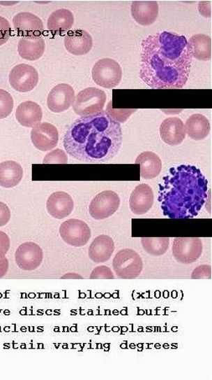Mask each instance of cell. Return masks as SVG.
I'll return each instance as SVG.
<instances>
[{
  "instance_id": "obj_1",
  "label": "cell",
  "mask_w": 212,
  "mask_h": 380,
  "mask_svg": "<svg viewBox=\"0 0 212 380\" xmlns=\"http://www.w3.org/2000/svg\"><path fill=\"white\" fill-rule=\"evenodd\" d=\"M193 57L184 36L163 31L142 41L139 77L152 89H182Z\"/></svg>"
},
{
  "instance_id": "obj_2",
  "label": "cell",
  "mask_w": 212,
  "mask_h": 380,
  "mask_svg": "<svg viewBox=\"0 0 212 380\" xmlns=\"http://www.w3.org/2000/svg\"><path fill=\"white\" fill-rule=\"evenodd\" d=\"M64 148L70 157L89 164H103L118 155L123 144L121 125L107 111L82 116L70 125Z\"/></svg>"
},
{
  "instance_id": "obj_3",
  "label": "cell",
  "mask_w": 212,
  "mask_h": 380,
  "mask_svg": "<svg viewBox=\"0 0 212 380\" xmlns=\"http://www.w3.org/2000/svg\"><path fill=\"white\" fill-rule=\"evenodd\" d=\"M208 196V181L195 166L181 165L170 169L160 185L164 214L174 219L197 216Z\"/></svg>"
},
{
  "instance_id": "obj_4",
  "label": "cell",
  "mask_w": 212,
  "mask_h": 380,
  "mask_svg": "<svg viewBox=\"0 0 212 380\" xmlns=\"http://www.w3.org/2000/svg\"><path fill=\"white\" fill-rule=\"evenodd\" d=\"M106 101L105 92L97 87H87L76 96L73 104V111L82 117L97 115L103 111Z\"/></svg>"
},
{
  "instance_id": "obj_5",
  "label": "cell",
  "mask_w": 212,
  "mask_h": 380,
  "mask_svg": "<svg viewBox=\"0 0 212 380\" xmlns=\"http://www.w3.org/2000/svg\"><path fill=\"white\" fill-rule=\"evenodd\" d=\"M91 76L96 85L104 89H114L121 83L123 70L118 62L111 58H103L96 62Z\"/></svg>"
},
{
  "instance_id": "obj_6",
  "label": "cell",
  "mask_w": 212,
  "mask_h": 380,
  "mask_svg": "<svg viewBox=\"0 0 212 380\" xmlns=\"http://www.w3.org/2000/svg\"><path fill=\"white\" fill-rule=\"evenodd\" d=\"M113 267L118 278L132 279L142 273L144 264L142 258L135 250L123 249L116 254Z\"/></svg>"
},
{
  "instance_id": "obj_7",
  "label": "cell",
  "mask_w": 212,
  "mask_h": 380,
  "mask_svg": "<svg viewBox=\"0 0 212 380\" xmlns=\"http://www.w3.org/2000/svg\"><path fill=\"white\" fill-rule=\"evenodd\" d=\"M202 251V241L197 237L176 238L172 246L174 260L182 265H190L199 260Z\"/></svg>"
},
{
  "instance_id": "obj_8",
  "label": "cell",
  "mask_w": 212,
  "mask_h": 380,
  "mask_svg": "<svg viewBox=\"0 0 212 380\" xmlns=\"http://www.w3.org/2000/svg\"><path fill=\"white\" fill-rule=\"evenodd\" d=\"M60 235L66 244L82 248L89 244L91 232L89 225L84 221L70 219L61 225Z\"/></svg>"
},
{
  "instance_id": "obj_9",
  "label": "cell",
  "mask_w": 212,
  "mask_h": 380,
  "mask_svg": "<svg viewBox=\"0 0 212 380\" xmlns=\"http://www.w3.org/2000/svg\"><path fill=\"white\" fill-rule=\"evenodd\" d=\"M120 204L121 200L118 194L111 190L103 191L91 200L89 213L94 220H105L118 211Z\"/></svg>"
},
{
  "instance_id": "obj_10",
  "label": "cell",
  "mask_w": 212,
  "mask_h": 380,
  "mask_svg": "<svg viewBox=\"0 0 212 380\" xmlns=\"http://www.w3.org/2000/svg\"><path fill=\"white\" fill-rule=\"evenodd\" d=\"M39 83V73L34 66L19 64L10 73V83L15 91L27 93L35 89Z\"/></svg>"
},
{
  "instance_id": "obj_11",
  "label": "cell",
  "mask_w": 212,
  "mask_h": 380,
  "mask_svg": "<svg viewBox=\"0 0 212 380\" xmlns=\"http://www.w3.org/2000/svg\"><path fill=\"white\" fill-rule=\"evenodd\" d=\"M31 139L34 147L41 152L51 151L59 141V133L55 125L44 122L32 128Z\"/></svg>"
},
{
  "instance_id": "obj_12",
  "label": "cell",
  "mask_w": 212,
  "mask_h": 380,
  "mask_svg": "<svg viewBox=\"0 0 212 380\" xmlns=\"http://www.w3.org/2000/svg\"><path fill=\"white\" fill-rule=\"evenodd\" d=\"M43 261V251L34 242H26L19 246L15 253V262L20 269L34 271Z\"/></svg>"
},
{
  "instance_id": "obj_13",
  "label": "cell",
  "mask_w": 212,
  "mask_h": 380,
  "mask_svg": "<svg viewBox=\"0 0 212 380\" xmlns=\"http://www.w3.org/2000/svg\"><path fill=\"white\" fill-rule=\"evenodd\" d=\"M76 95L73 87L68 83H61L50 92L47 97L49 110L54 113H61L69 110L74 104Z\"/></svg>"
},
{
  "instance_id": "obj_14",
  "label": "cell",
  "mask_w": 212,
  "mask_h": 380,
  "mask_svg": "<svg viewBox=\"0 0 212 380\" xmlns=\"http://www.w3.org/2000/svg\"><path fill=\"white\" fill-rule=\"evenodd\" d=\"M15 31L22 37L40 36L44 31V24L38 16L30 12H20L13 19Z\"/></svg>"
},
{
  "instance_id": "obj_15",
  "label": "cell",
  "mask_w": 212,
  "mask_h": 380,
  "mask_svg": "<svg viewBox=\"0 0 212 380\" xmlns=\"http://www.w3.org/2000/svg\"><path fill=\"white\" fill-rule=\"evenodd\" d=\"M64 45L66 51L74 56H84L93 49V39L85 30L72 31L66 35Z\"/></svg>"
},
{
  "instance_id": "obj_16",
  "label": "cell",
  "mask_w": 212,
  "mask_h": 380,
  "mask_svg": "<svg viewBox=\"0 0 212 380\" xmlns=\"http://www.w3.org/2000/svg\"><path fill=\"white\" fill-rule=\"evenodd\" d=\"M153 192L152 188L146 183H142L132 190L130 199V210L134 214L142 216L146 214L153 206Z\"/></svg>"
},
{
  "instance_id": "obj_17",
  "label": "cell",
  "mask_w": 212,
  "mask_h": 380,
  "mask_svg": "<svg viewBox=\"0 0 212 380\" xmlns=\"http://www.w3.org/2000/svg\"><path fill=\"white\" fill-rule=\"evenodd\" d=\"M47 210L49 214L55 219L66 218L72 214L74 210L72 196L66 192H55L47 199Z\"/></svg>"
},
{
  "instance_id": "obj_18",
  "label": "cell",
  "mask_w": 212,
  "mask_h": 380,
  "mask_svg": "<svg viewBox=\"0 0 212 380\" xmlns=\"http://www.w3.org/2000/svg\"><path fill=\"white\" fill-rule=\"evenodd\" d=\"M161 139L169 146L181 145L186 139L185 125L178 117H169L161 123Z\"/></svg>"
},
{
  "instance_id": "obj_19",
  "label": "cell",
  "mask_w": 212,
  "mask_h": 380,
  "mask_svg": "<svg viewBox=\"0 0 212 380\" xmlns=\"http://www.w3.org/2000/svg\"><path fill=\"white\" fill-rule=\"evenodd\" d=\"M159 5L156 1H135L131 5L132 18L140 26L147 27L155 23L159 15Z\"/></svg>"
},
{
  "instance_id": "obj_20",
  "label": "cell",
  "mask_w": 212,
  "mask_h": 380,
  "mask_svg": "<svg viewBox=\"0 0 212 380\" xmlns=\"http://www.w3.org/2000/svg\"><path fill=\"white\" fill-rule=\"evenodd\" d=\"M114 250L115 244L112 237L101 235L96 237L94 241L91 242L89 255L90 260L96 264H104L110 260Z\"/></svg>"
},
{
  "instance_id": "obj_21",
  "label": "cell",
  "mask_w": 212,
  "mask_h": 380,
  "mask_svg": "<svg viewBox=\"0 0 212 380\" xmlns=\"http://www.w3.org/2000/svg\"><path fill=\"white\" fill-rule=\"evenodd\" d=\"M43 112L38 104L24 101L20 104L15 112L16 120L24 127L33 128L43 120Z\"/></svg>"
},
{
  "instance_id": "obj_22",
  "label": "cell",
  "mask_w": 212,
  "mask_h": 380,
  "mask_svg": "<svg viewBox=\"0 0 212 380\" xmlns=\"http://www.w3.org/2000/svg\"><path fill=\"white\" fill-rule=\"evenodd\" d=\"M45 40L41 36L22 37L18 43V52L24 60L36 61L43 56Z\"/></svg>"
},
{
  "instance_id": "obj_23",
  "label": "cell",
  "mask_w": 212,
  "mask_h": 380,
  "mask_svg": "<svg viewBox=\"0 0 212 380\" xmlns=\"http://www.w3.org/2000/svg\"><path fill=\"white\" fill-rule=\"evenodd\" d=\"M140 165V176L146 181L159 176L162 169V162L155 153L144 152L139 154L135 161Z\"/></svg>"
},
{
  "instance_id": "obj_24",
  "label": "cell",
  "mask_w": 212,
  "mask_h": 380,
  "mask_svg": "<svg viewBox=\"0 0 212 380\" xmlns=\"http://www.w3.org/2000/svg\"><path fill=\"white\" fill-rule=\"evenodd\" d=\"M22 167L15 161H6L0 164V186L10 189L17 186L23 178Z\"/></svg>"
},
{
  "instance_id": "obj_25",
  "label": "cell",
  "mask_w": 212,
  "mask_h": 380,
  "mask_svg": "<svg viewBox=\"0 0 212 380\" xmlns=\"http://www.w3.org/2000/svg\"><path fill=\"white\" fill-rule=\"evenodd\" d=\"M184 125L186 134L195 141L206 139L210 134V121L202 114L191 115Z\"/></svg>"
},
{
  "instance_id": "obj_26",
  "label": "cell",
  "mask_w": 212,
  "mask_h": 380,
  "mask_svg": "<svg viewBox=\"0 0 212 380\" xmlns=\"http://www.w3.org/2000/svg\"><path fill=\"white\" fill-rule=\"evenodd\" d=\"M74 24V15L68 10L60 9L54 11L50 15L47 22L49 31L54 35H62L72 29Z\"/></svg>"
},
{
  "instance_id": "obj_27",
  "label": "cell",
  "mask_w": 212,
  "mask_h": 380,
  "mask_svg": "<svg viewBox=\"0 0 212 380\" xmlns=\"http://www.w3.org/2000/svg\"><path fill=\"white\" fill-rule=\"evenodd\" d=\"M188 44L192 57L199 61H209L211 58V38L209 36L197 34L190 37Z\"/></svg>"
},
{
  "instance_id": "obj_28",
  "label": "cell",
  "mask_w": 212,
  "mask_h": 380,
  "mask_svg": "<svg viewBox=\"0 0 212 380\" xmlns=\"http://www.w3.org/2000/svg\"><path fill=\"white\" fill-rule=\"evenodd\" d=\"M143 248L152 256H162L167 252L169 246L168 237H144L141 239Z\"/></svg>"
},
{
  "instance_id": "obj_29",
  "label": "cell",
  "mask_w": 212,
  "mask_h": 380,
  "mask_svg": "<svg viewBox=\"0 0 212 380\" xmlns=\"http://www.w3.org/2000/svg\"><path fill=\"white\" fill-rule=\"evenodd\" d=\"M14 108V99L9 92L0 90V120L10 116Z\"/></svg>"
},
{
  "instance_id": "obj_30",
  "label": "cell",
  "mask_w": 212,
  "mask_h": 380,
  "mask_svg": "<svg viewBox=\"0 0 212 380\" xmlns=\"http://www.w3.org/2000/svg\"><path fill=\"white\" fill-rule=\"evenodd\" d=\"M68 157L63 150L56 149L45 157L43 164H68Z\"/></svg>"
},
{
  "instance_id": "obj_31",
  "label": "cell",
  "mask_w": 212,
  "mask_h": 380,
  "mask_svg": "<svg viewBox=\"0 0 212 380\" xmlns=\"http://www.w3.org/2000/svg\"><path fill=\"white\" fill-rule=\"evenodd\" d=\"M11 36V27L6 18L0 16V45H5Z\"/></svg>"
},
{
  "instance_id": "obj_32",
  "label": "cell",
  "mask_w": 212,
  "mask_h": 380,
  "mask_svg": "<svg viewBox=\"0 0 212 380\" xmlns=\"http://www.w3.org/2000/svg\"><path fill=\"white\" fill-rule=\"evenodd\" d=\"M91 279H114V274L107 266H99L94 269L90 275Z\"/></svg>"
},
{
  "instance_id": "obj_33",
  "label": "cell",
  "mask_w": 212,
  "mask_h": 380,
  "mask_svg": "<svg viewBox=\"0 0 212 380\" xmlns=\"http://www.w3.org/2000/svg\"><path fill=\"white\" fill-rule=\"evenodd\" d=\"M191 279H211V267L210 265L199 266L198 268L193 271L191 274Z\"/></svg>"
},
{
  "instance_id": "obj_34",
  "label": "cell",
  "mask_w": 212,
  "mask_h": 380,
  "mask_svg": "<svg viewBox=\"0 0 212 380\" xmlns=\"http://www.w3.org/2000/svg\"><path fill=\"white\" fill-rule=\"evenodd\" d=\"M10 248V240L6 233L0 232V258L6 257Z\"/></svg>"
},
{
  "instance_id": "obj_35",
  "label": "cell",
  "mask_w": 212,
  "mask_h": 380,
  "mask_svg": "<svg viewBox=\"0 0 212 380\" xmlns=\"http://www.w3.org/2000/svg\"><path fill=\"white\" fill-rule=\"evenodd\" d=\"M10 217V208L5 203L0 202V227H5L6 225L9 223Z\"/></svg>"
},
{
  "instance_id": "obj_36",
  "label": "cell",
  "mask_w": 212,
  "mask_h": 380,
  "mask_svg": "<svg viewBox=\"0 0 212 380\" xmlns=\"http://www.w3.org/2000/svg\"><path fill=\"white\" fill-rule=\"evenodd\" d=\"M9 270V261L6 257L0 258V279L5 277Z\"/></svg>"
},
{
  "instance_id": "obj_37",
  "label": "cell",
  "mask_w": 212,
  "mask_h": 380,
  "mask_svg": "<svg viewBox=\"0 0 212 380\" xmlns=\"http://www.w3.org/2000/svg\"><path fill=\"white\" fill-rule=\"evenodd\" d=\"M62 279H83V278L82 276H81V275H79V274H69L64 275V276L62 277Z\"/></svg>"
}]
</instances>
